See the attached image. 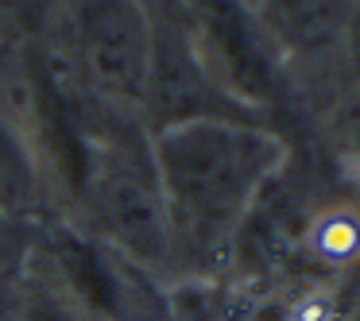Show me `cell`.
I'll list each match as a JSON object with an SVG mask.
<instances>
[{
    "label": "cell",
    "mask_w": 360,
    "mask_h": 321,
    "mask_svg": "<svg viewBox=\"0 0 360 321\" xmlns=\"http://www.w3.org/2000/svg\"><path fill=\"white\" fill-rule=\"evenodd\" d=\"M283 140L248 117H190L151 132V174L171 244L221 256L283 166Z\"/></svg>",
    "instance_id": "1"
},
{
    "label": "cell",
    "mask_w": 360,
    "mask_h": 321,
    "mask_svg": "<svg viewBox=\"0 0 360 321\" xmlns=\"http://www.w3.org/2000/svg\"><path fill=\"white\" fill-rule=\"evenodd\" d=\"M74 51L101 97L143 109L155 63V24L140 0H70Z\"/></svg>",
    "instance_id": "2"
},
{
    "label": "cell",
    "mask_w": 360,
    "mask_h": 321,
    "mask_svg": "<svg viewBox=\"0 0 360 321\" xmlns=\"http://www.w3.org/2000/svg\"><path fill=\"white\" fill-rule=\"evenodd\" d=\"M47 259L55 267V279L74 302H82L94 317L101 321H120L128 313V298H124V282L120 271L89 236L58 228L47 240Z\"/></svg>",
    "instance_id": "3"
},
{
    "label": "cell",
    "mask_w": 360,
    "mask_h": 321,
    "mask_svg": "<svg viewBox=\"0 0 360 321\" xmlns=\"http://www.w3.org/2000/svg\"><path fill=\"white\" fill-rule=\"evenodd\" d=\"M352 0H252V16L267 43L290 55H318L341 47Z\"/></svg>",
    "instance_id": "4"
},
{
    "label": "cell",
    "mask_w": 360,
    "mask_h": 321,
    "mask_svg": "<svg viewBox=\"0 0 360 321\" xmlns=\"http://www.w3.org/2000/svg\"><path fill=\"white\" fill-rule=\"evenodd\" d=\"M20 321H101V317H94L86 306L74 302V298L58 287V279H51V282H39L35 290H27Z\"/></svg>",
    "instance_id": "5"
},
{
    "label": "cell",
    "mask_w": 360,
    "mask_h": 321,
    "mask_svg": "<svg viewBox=\"0 0 360 321\" xmlns=\"http://www.w3.org/2000/svg\"><path fill=\"white\" fill-rule=\"evenodd\" d=\"M341 51L349 58V66L360 74V4L349 8V20H345V32H341Z\"/></svg>",
    "instance_id": "6"
}]
</instances>
